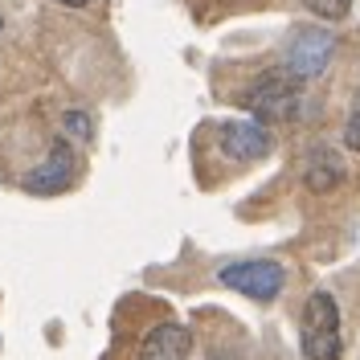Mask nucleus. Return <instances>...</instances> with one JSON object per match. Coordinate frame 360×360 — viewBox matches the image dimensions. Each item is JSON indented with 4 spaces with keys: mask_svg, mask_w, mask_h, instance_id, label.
<instances>
[{
    "mask_svg": "<svg viewBox=\"0 0 360 360\" xmlns=\"http://www.w3.org/2000/svg\"><path fill=\"white\" fill-rule=\"evenodd\" d=\"M74 176H78V156H74L70 139L62 135V139H53V148H49L45 164H37V168L25 176V188L49 197V193H66L70 184H74Z\"/></svg>",
    "mask_w": 360,
    "mask_h": 360,
    "instance_id": "nucleus-6",
    "label": "nucleus"
},
{
    "mask_svg": "<svg viewBox=\"0 0 360 360\" xmlns=\"http://www.w3.org/2000/svg\"><path fill=\"white\" fill-rule=\"evenodd\" d=\"M303 8H311L319 21H344L352 13V0H303Z\"/></svg>",
    "mask_w": 360,
    "mask_h": 360,
    "instance_id": "nucleus-10",
    "label": "nucleus"
},
{
    "mask_svg": "<svg viewBox=\"0 0 360 360\" xmlns=\"http://www.w3.org/2000/svg\"><path fill=\"white\" fill-rule=\"evenodd\" d=\"M299 352L307 360H340L344 356V336H340V303L328 291H315L303 307V336Z\"/></svg>",
    "mask_w": 360,
    "mask_h": 360,
    "instance_id": "nucleus-2",
    "label": "nucleus"
},
{
    "mask_svg": "<svg viewBox=\"0 0 360 360\" xmlns=\"http://www.w3.org/2000/svg\"><path fill=\"white\" fill-rule=\"evenodd\" d=\"M62 131H66V139H74V143H90V139H94V123H90L86 111H66L62 115Z\"/></svg>",
    "mask_w": 360,
    "mask_h": 360,
    "instance_id": "nucleus-9",
    "label": "nucleus"
},
{
    "mask_svg": "<svg viewBox=\"0 0 360 360\" xmlns=\"http://www.w3.org/2000/svg\"><path fill=\"white\" fill-rule=\"evenodd\" d=\"M217 152L233 164H254L274 152V135L258 119H225L217 123Z\"/></svg>",
    "mask_w": 360,
    "mask_h": 360,
    "instance_id": "nucleus-4",
    "label": "nucleus"
},
{
    "mask_svg": "<svg viewBox=\"0 0 360 360\" xmlns=\"http://www.w3.org/2000/svg\"><path fill=\"white\" fill-rule=\"evenodd\" d=\"M58 4H66V8H86L90 0H58Z\"/></svg>",
    "mask_w": 360,
    "mask_h": 360,
    "instance_id": "nucleus-12",
    "label": "nucleus"
},
{
    "mask_svg": "<svg viewBox=\"0 0 360 360\" xmlns=\"http://www.w3.org/2000/svg\"><path fill=\"white\" fill-rule=\"evenodd\" d=\"M0 29H4V21H0Z\"/></svg>",
    "mask_w": 360,
    "mask_h": 360,
    "instance_id": "nucleus-13",
    "label": "nucleus"
},
{
    "mask_svg": "<svg viewBox=\"0 0 360 360\" xmlns=\"http://www.w3.org/2000/svg\"><path fill=\"white\" fill-rule=\"evenodd\" d=\"M188 352H193V332L172 319L156 323L139 340V360H188Z\"/></svg>",
    "mask_w": 360,
    "mask_h": 360,
    "instance_id": "nucleus-7",
    "label": "nucleus"
},
{
    "mask_svg": "<svg viewBox=\"0 0 360 360\" xmlns=\"http://www.w3.org/2000/svg\"><path fill=\"white\" fill-rule=\"evenodd\" d=\"M344 148L348 152H360V90L348 107V119H344Z\"/></svg>",
    "mask_w": 360,
    "mask_h": 360,
    "instance_id": "nucleus-11",
    "label": "nucleus"
},
{
    "mask_svg": "<svg viewBox=\"0 0 360 360\" xmlns=\"http://www.w3.org/2000/svg\"><path fill=\"white\" fill-rule=\"evenodd\" d=\"M332 53H336V37L328 33V29H303V33H295L291 49H287V70H291L299 82H315L323 70L332 66Z\"/></svg>",
    "mask_w": 360,
    "mask_h": 360,
    "instance_id": "nucleus-5",
    "label": "nucleus"
},
{
    "mask_svg": "<svg viewBox=\"0 0 360 360\" xmlns=\"http://www.w3.org/2000/svg\"><path fill=\"white\" fill-rule=\"evenodd\" d=\"M217 283L254 299V303H270L287 287V270L270 258H242V262H229V266L217 270Z\"/></svg>",
    "mask_w": 360,
    "mask_h": 360,
    "instance_id": "nucleus-3",
    "label": "nucleus"
},
{
    "mask_svg": "<svg viewBox=\"0 0 360 360\" xmlns=\"http://www.w3.org/2000/svg\"><path fill=\"white\" fill-rule=\"evenodd\" d=\"M242 107L254 119H266V123H291L303 111V82L295 78L291 70H270L258 74L242 94Z\"/></svg>",
    "mask_w": 360,
    "mask_h": 360,
    "instance_id": "nucleus-1",
    "label": "nucleus"
},
{
    "mask_svg": "<svg viewBox=\"0 0 360 360\" xmlns=\"http://www.w3.org/2000/svg\"><path fill=\"white\" fill-rule=\"evenodd\" d=\"M344 176H348V168H344V156L336 148L315 143L311 152L303 156V184H307V193H332V188L344 184Z\"/></svg>",
    "mask_w": 360,
    "mask_h": 360,
    "instance_id": "nucleus-8",
    "label": "nucleus"
}]
</instances>
